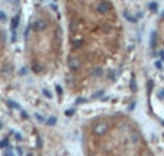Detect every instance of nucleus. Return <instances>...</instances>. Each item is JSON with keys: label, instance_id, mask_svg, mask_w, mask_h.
<instances>
[{"label": "nucleus", "instance_id": "nucleus-12", "mask_svg": "<svg viewBox=\"0 0 164 156\" xmlns=\"http://www.w3.org/2000/svg\"><path fill=\"white\" fill-rule=\"evenodd\" d=\"M148 7H150V10H151V12H157V7H158V6H157V3H156V1H153V3H150V4H148Z\"/></svg>", "mask_w": 164, "mask_h": 156}, {"label": "nucleus", "instance_id": "nucleus-17", "mask_svg": "<svg viewBox=\"0 0 164 156\" xmlns=\"http://www.w3.org/2000/svg\"><path fill=\"white\" fill-rule=\"evenodd\" d=\"M156 45V32H153V35H151V46H154Z\"/></svg>", "mask_w": 164, "mask_h": 156}, {"label": "nucleus", "instance_id": "nucleus-13", "mask_svg": "<svg viewBox=\"0 0 164 156\" xmlns=\"http://www.w3.org/2000/svg\"><path fill=\"white\" fill-rule=\"evenodd\" d=\"M14 137H16V140H17V142H22V140H23V136H22V133H19V132H16V133H14Z\"/></svg>", "mask_w": 164, "mask_h": 156}, {"label": "nucleus", "instance_id": "nucleus-30", "mask_svg": "<svg viewBox=\"0 0 164 156\" xmlns=\"http://www.w3.org/2000/svg\"><path fill=\"white\" fill-rule=\"evenodd\" d=\"M35 117H36V119H37V120H39V122H43V119H42V117H40V116H35Z\"/></svg>", "mask_w": 164, "mask_h": 156}, {"label": "nucleus", "instance_id": "nucleus-21", "mask_svg": "<svg viewBox=\"0 0 164 156\" xmlns=\"http://www.w3.org/2000/svg\"><path fill=\"white\" fill-rule=\"evenodd\" d=\"M33 71H35V72H40V71H42V68H40L39 65H35V67H33Z\"/></svg>", "mask_w": 164, "mask_h": 156}, {"label": "nucleus", "instance_id": "nucleus-19", "mask_svg": "<svg viewBox=\"0 0 164 156\" xmlns=\"http://www.w3.org/2000/svg\"><path fill=\"white\" fill-rule=\"evenodd\" d=\"M131 90H133V91H135V90H137V87H135V80H134V78L131 80Z\"/></svg>", "mask_w": 164, "mask_h": 156}, {"label": "nucleus", "instance_id": "nucleus-6", "mask_svg": "<svg viewBox=\"0 0 164 156\" xmlns=\"http://www.w3.org/2000/svg\"><path fill=\"white\" fill-rule=\"evenodd\" d=\"M3 156H16V155H14V152H13V146H10V145H9V146L4 149Z\"/></svg>", "mask_w": 164, "mask_h": 156}, {"label": "nucleus", "instance_id": "nucleus-24", "mask_svg": "<svg viewBox=\"0 0 164 156\" xmlns=\"http://www.w3.org/2000/svg\"><path fill=\"white\" fill-rule=\"evenodd\" d=\"M12 42H16V32H12Z\"/></svg>", "mask_w": 164, "mask_h": 156}, {"label": "nucleus", "instance_id": "nucleus-31", "mask_svg": "<svg viewBox=\"0 0 164 156\" xmlns=\"http://www.w3.org/2000/svg\"><path fill=\"white\" fill-rule=\"evenodd\" d=\"M163 124H164V122H163Z\"/></svg>", "mask_w": 164, "mask_h": 156}, {"label": "nucleus", "instance_id": "nucleus-7", "mask_svg": "<svg viewBox=\"0 0 164 156\" xmlns=\"http://www.w3.org/2000/svg\"><path fill=\"white\" fill-rule=\"evenodd\" d=\"M81 46H82V39H73L72 41V48L73 49H78Z\"/></svg>", "mask_w": 164, "mask_h": 156}, {"label": "nucleus", "instance_id": "nucleus-4", "mask_svg": "<svg viewBox=\"0 0 164 156\" xmlns=\"http://www.w3.org/2000/svg\"><path fill=\"white\" fill-rule=\"evenodd\" d=\"M107 132V126L104 124V123H99V124H97L95 127H94V133L97 135V136H101V135H104Z\"/></svg>", "mask_w": 164, "mask_h": 156}, {"label": "nucleus", "instance_id": "nucleus-3", "mask_svg": "<svg viewBox=\"0 0 164 156\" xmlns=\"http://www.w3.org/2000/svg\"><path fill=\"white\" fill-rule=\"evenodd\" d=\"M68 64H69V67H71L72 69H78V68L81 67V59H79L78 56H75V55H71L69 59H68Z\"/></svg>", "mask_w": 164, "mask_h": 156}, {"label": "nucleus", "instance_id": "nucleus-25", "mask_svg": "<svg viewBox=\"0 0 164 156\" xmlns=\"http://www.w3.org/2000/svg\"><path fill=\"white\" fill-rule=\"evenodd\" d=\"M102 94H104V91H98V93H95V94H94V97H101Z\"/></svg>", "mask_w": 164, "mask_h": 156}, {"label": "nucleus", "instance_id": "nucleus-22", "mask_svg": "<svg viewBox=\"0 0 164 156\" xmlns=\"http://www.w3.org/2000/svg\"><path fill=\"white\" fill-rule=\"evenodd\" d=\"M161 65H163V61H157V62H156V68H158V69H160V68H161Z\"/></svg>", "mask_w": 164, "mask_h": 156}, {"label": "nucleus", "instance_id": "nucleus-1", "mask_svg": "<svg viewBox=\"0 0 164 156\" xmlns=\"http://www.w3.org/2000/svg\"><path fill=\"white\" fill-rule=\"evenodd\" d=\"M32 27H33L36 32H43V30L48 27V23H46V20H45V19H36V20L33 22Z\"/></svg>", "mask_w": 164, "mask_h": 156}, {"label": "nucleus", "instance_id": "nucleus-10", "mask_svg": "<svg viewBox=\"0 0 164 156\" xmlns=\"http://www.w3.org/2000/svg\"><path fill=\"white\" fill-rule=\"evenodd\" d=\"M7 146H9V140H7V139L0 140V149H6Z\"/></svg>", "mask_w": 164, "mask_h": 156}, {"label": "nucleus", "instance_id": "nucleus-16", "mask_svg": "<svg viewBox=\"0 0 164 156\" xmlns=\"http://www.w3.org/2000/svg\"><path fill=\"white\" fill-rule=\"evenodd\" d=\"M43 95H46L48 98H52V93L49 90H43Z\"/></svg>", "mask_w": 164, "mask_h": 156}, {"label": "nucleus", "instance_id": "nucleus-32", "mask_svg": "<svg viewBox=\"0 0 164 156\" xmlns=\"http://www.w3.org/2000/svg\"><path fill=\"white\" fill-rule=\"evenodd\" d=\"M144 156H146V155H144Z\"/></svg>", "mask_w": 164, "mask_h": 156}, {"label": "nucleus", "instance_id": "nucleus-18", "mask_svg": "<svg viewBox=\"0 0 164 156\" xmlns=\"http://www.w3.org/2000/svg\"><path fill=\"white\" fill-rule=\"evenodd\" d=\"M16 153H17V156H23V149L22 148H16Z\"/></svg>", "mask_w": 164, "mask_h": 156}, {"label": "nucleus", "instance_id": "nucleus-29", "mask_svg": "<svg viewBox=\"0 0 164 156\" xmlns=\"http://www.w3.org/2000/svg\"><path fill=\"white\" fill-rule=\"evenodd\" d=\"M84 101H85L84 98H78V100H76V103H78V104H79V103H84Z\"/></svg>", "mask_w": 164, "mask_h": 156}, {"label": "nucleus", "instance_id": "nucleus-2", "mask_svg": "<svg viewBox=\"0 0 164 156\" xmlns=\"http://www.w3.org/2000/svg\"><path fill=\"white\" fill-rule=\"evenodd\" d=\"M109 9H111V4L107 3V1H99L98 6H97V12L99 14H107L109 12Z\"/></svg>", "mask_w": 164, "mask_h": 156}, {"label": "nucleus", "instance_id": "nucleus-5", "mask_svg": "<svg viewBox=\"0 0 164 156\" xmlns=\"http://www.w3.org/2000/svg\"><path fill=\"white\" fill-rule=\"evenodd\" d=\"M19 19H20L19 14L13 17V20H12V23H10V30H12V32H16V29H17V26H19Z\"/></svg>", "mask_w": 164, "mask_h": 156}, {"label": "nucleus", "instance_id": "nucleus-14", "mask_svg": "<svg viewBox=\"0 0 164 156\" xmlns=\"http://www.w3.org/2000/svg\"><path fill=\"white\" fill-rule=\"evenodd\" d=\"M92 75H94V77H99V75H101V69H99V68H95V69L92 71Z\"/></svg>", "mask_w": 164, "mask_h": 156}, {"label": "nucleus", "instance_id": "nucleus-26", "mask_svg": "<svg viewBox=\"0 0 164 156\" xmlns=\"http://www.w3.org/2000/svg\"><path fill=\"white\" fill-rule=\"evenodd\" d=\"M160 58H161V61L164 62V49H163V51H160Z\"/></svg>", "mask_w": 164, "mask_h": 156}, {"label": "nucleus", "instance_id": "nucleus-11", "mask_svg": "<svg viewBox=\"0 0 164 156\" xmlns=\"http://www.w3.org/2000/svg\"><path fill=\"white\" fill-rule=\"evenodd\" d=\"M46 123H48L49 126H53V124L56 123V119H55L53 116H50V117H48V120H46Z\"/></svg>", "mask_w": 164, "mask_h": 156}, {"label": "nucleus", "instance_id": "nucleus-20", "mask_svg": "<svg viewBox=\"0 0 164 156\" xmlns=\"http://www.w3.org/2000/svg\"><path fill=\"white\" fill-rule=\"evenodd\" d=\"M65 114H66V116L69 117V116H72V114H73V110H72V109H68V110L65 111Z\"/></svg>", "mask_w": 164, "mask_h": 156}, {"label": "nucleus", "instance_id": "nucleus-9", "mask_svg": "<svg viewBox=\"0 0 164 156\" xmlns=\"http://www.w3.org/2000/svg\"><path fill=\"white\" fill-rule=\"evenodd\" d=\"M7 104H9V107H10V109H14V110H20L19 104H17V103H14V101H7Z\"/></svg>", "mask_w": 164, "mask_h": 156}, {"label": "nucleus", "instance_id": "nucleus-28", "mask_svg": "<svg viewBox=\"0 0 164 156\" xmlns=\"http://www.w3.org/2000/svg\"><path fill=\"white\" fill-rule=\"evenodd\" d=\"M158 97H160V98L163 97V98H164V90H163V91H160V93H158Z\"/></svg>", "mask_w": 164, "mask_h": 156}, {"label": "nucleus", "instance_id": "nucleus-8", "mask_svg": "<svg viewBox=\"0 0 164 156\" xmlns=\"http://www.w3.org/2000/svg\"><path fill=\"white\" fill-rule=\"evenodd\" d=\"M124 16H125V19H128V20H130V22H133V23H134V22H137V17H134V16H133L131 13H128V12H124Z\"/></svg>", "mask_w": 164, "mask_h": 156}, {"label": "nucleus", "instance_id": "nucleus-23", "mask_svg": "<svg viewBox=\"0 0 164 156\" xmlns=\"http://www.w3.org/2000/svg\"><path fill=\"white\" fill-rule=\"evenodd\" d=\"M56 93H58V95H62V88H61L59 85L56 87Z\"/></svg>", "mask_w": 164, "mask_h": 156}, {"label": "nucleus", "instance_id": "nucleus-27", "mask_svg": "<svg viewBox=\"0 0 164 156\" xmlns=\"http://www.w3.org/2000/svg\"><path fill=\"white\" fill-rule=\"evenodd\" d=\"M26 72H27L26 68H22V69H20V75H23V74H26Z\"/></svg>", "mask_w": 164, "mask_h": 156}, {"label": "nucleus", "instance_id": "nucleus-15", "mask_svg": "<svg viewBox=\"0 0 164 156\" xmlns=\"http://www.w3.org/2000/svg\"><path fill=\"white\" fill-rule=\"evenodd\" d=\"M0 20H1V22H6V20H7V16H6L4 12H0Z\"/></svg>", "mask_w": 164, "mask_h": 156}]
</instances>
